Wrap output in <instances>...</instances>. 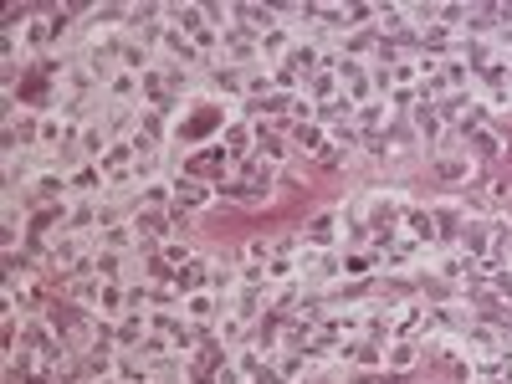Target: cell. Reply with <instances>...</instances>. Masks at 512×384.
<instances>
[{
    "label": "cell",
    "instance_id": "cell-9",
    "mask_svg": "<svg viewBox=\"0 0 512 384\" xmlns=\"http://www.w3.org/2000/svg\"><path fill=\"white\" fill-rule=\"evenodd\" d=\"M108 144H118V139H108V128H103V108H98L93 118H82V128H77V149L88 154V159H103V154H108Z\"/></svg>",
    "mask_w": 512,
    "mask_h": 384
},
{
    "label": "cell",
    "instance_id": "cell-2",
    "mask_svg": "<svg viewBox=\"0 0 512 384\" xmlns=\"http://www.w3.org/2000/svg\"><path fill=\"white\" fill-rule=\"evenodd\" d=\"M461 344H466V359H497V354L512 349V344H507V328L492 323V318H472V323H466Z\"/></svg>",
    "mask_w": 512,
    "mask_h": 384
},
{
    "label": "cell",
    "instance_id": "cell-3",
    "mask_svg": "<svg viewBox=\"0 0 512 384\" xmlns=\"http://www.w3.org/2000/svg\"><path fill=\"white\" fill-rule=\"evenodd\" d=\"M169 185H175V210H190V216H205V210L221 200L216 185H210V180H195V175H175Z\"/></svg>",
    "mask_w": 512,
    "mask_h": 384
},
{
    "label": "cell",
    "instance_id": "cell-5",
    "mask_svg": "<svg viewBox=\"0 0 512 384\" xmlns=\"http://www.w3.org/2000/svg\"><path fill=\"white\" fill-rule=\"evenodd\" d=\"M384 272L379 246H344V282H374Z\"/></svg>",
    "mask_w": 512,
    "mask_h": 384
},
{
    "label": "cell",
    "instance_id": "cell-8",
    "mask_svg": "<svg viewBox=\"0 0 512 384\" xmlns=\"http://www.w3.org/2000/svg\"><path fill=\"white\" fill-rule=\"evenodd\" d=\"M221 313H226V297H216L210 287H195V292L185 297V318H190V323H200V328H210Z\"/></svg>",
    "mask_w": 512,
    "mask_h": 384
},
{
    "label": "cell",
    "instance_id": "cell-7",
    "mask_svg": "<svg viewBox=\"0 0 512 384\" xmlns=\"http://www.w3.org/2000/svg\"><path fill=\"white\" fill-rule=\"evenodd\" d=\"M420 359H425L420 338H395V344H384V374H415Z\"/></svg>",
    "mask_w": 512,
    "mask_h": 384
},
{
    "label": "cell",
    "instance_id": "cell-1",
    "mask_svg": "<svg viewBox=\"0 0 512 384\" xmlns=\"http://www.w3.org/2000/svg\"><path fill=\"white\" fill-rule=\"evenodd\" d=\"M303 241L313 251H344V210H338V205L313 210V216L303 221Z\"/></svg>",
    "mask_w": 512,
    "mask_h": 384
},
{
    "label": "cell",
    "instance_id": "cell-12",
    "mask_svg": "<svg viewBox=\"0 0 512 384\" xmlns=\"http://www.w3.org/2000/svg\"><path fill=\"white\" fill-rule=\"evenodd\" d=\"M303 98H313L318 108H323V103H338V98H344V82H338V72H313V77L303 82Z\"/></svg>",
    "mask_w": 512,
    "mask_h": 384
},
{
    "label": "cell",
    "instance_id": "cell-4",
    "mask_svg": "<svg viewBox=\"0 0 512 384\" xmlns=\"http://www.w3.org/2000/svg\"><path fill=\"white\" fill-rule=\"evenodd\" d=\"M287 144H292V154H308V159L333 154V134L323 123H287Z\"/></svg>",
    "mask_w": 512,
    "mask_h": 384
},
{
    "label": "cell",
    "instance_id": "cell-16",
    "mask_svg": "<svg viewBox=\"0 0 512 384\" xmlns=\"http://www.w3.org/2000/svg\"><path fill=\"white\" fill-rule=\"evenodd\" d=\"M93 384H123V379H118V374H108V379H93Z\"/></svg>",
    "mask_w": 512,
    "mask_h": 384
},
{
    "label": "cell",
    "instance_id": "cell-14",
    "mask_svg": "<svg viewBox=\"0 0 512 384\" xmlns=\"http://www.w3.org/2000/svg\"><path fill=\"white\" fill-rule=\"evenodd\" d=\"M241 262H272V236H251L241 246Z\"/></svg>",
    "mask_w": 512,
    "mask_h": 384
},
{
    "label": "cell",
    "instance_id": "cell-11",
    "mask_svg": "<svg viewBox=\"0 0 512 384\" xmlns=\"http://www.w3.org/2000/svg\"><path fill=\"white\" fill-rule=\"evenodd\" d=\"M354 123L364 128V134H384V128L395 123V113H390V98H369V103H359V108H354Z\"/></svg>",
    "mask_w": 512,
    "mask_h": 384
},
{
    "label": "cell",
    "instance_id": "cell-6",
    "mask_svg": "<svg viewBox=\"0 0 512 384\" xmlns=\"http://www.w3.org/2000/svg\"><path fill=\"white\" fill-rule=\"evenodd\" d=\"M164 26L195 41L205 31V6H195V0H164Z\"/></svg>",
    "mask_w": 512,
    "mask_h": 384
},
{
    "label": "cell",
    "instance_id": "cell-15",
    "mask_svg": "<svg viewBox=\"0 0 512 384\" xmlns=\"http://www.w3.org/2000/svg\"><path fill=\"white\" fill-rule=\"evenodd\" d=\"M251 384H292V379H287V374H282L277 364H262V369H256V379H251Z\"/></svg>",
    "mask_w": 512,
    "mask_h": 384
},
{
    "label": "cell",
    "instance_id": "cell-10",
    "mask_svg": "<svg viewBox=\"0 0 512 384\" xmlns=\"http://www.w3.org/2000/svg\"><path fill=\"white\" fill-rule=\"evenodd\" d=\"M98 251H118V256H139V226L134 221H118L98 231Z\"/></svg>",
    "mask_w": 512,
    "mask_h": 384
},
{
    "label": "cell",
    "instance_id": "cell-17",
    "mask_svg": "<svg viewBox=\"0 0 512 384\" xmlns=\"http://www.w3.org/2000/svg\"><path fill=\"white\" fill-rule=\"evenodd\" d=\"M395 384H405V374H395Z\"/></svg>",
    "mask_w": 512,
    "mask_h": 384
},
{
    "label": "cell",
    "instance_id": "cell-13",
    "mask_svg": "<svg viewBox=\"0 0 512 384\" xmlns=\"http://www.w3.org/2000/svg\"><path fill=\"white\" fill-rule=\"evenodd\" d=\"M231 364H236V369H241L246 379H256V369H262V364H272V359H267V354L256 349L251 338H246V344H236V349H231Z\"/></svg>",
    "mask_w": 512,
    "mask_h": 384
}]
</instances>
